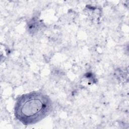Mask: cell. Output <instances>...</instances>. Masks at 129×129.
I'll list each match as a JSON object with an SVG mask.
<instances>
[{
	"instance_id": "obj_1",
	"label": "cell",
	"mask_w": 129,
	"mask_h": 129,
	"mask_svg": "<svg viewBox=\"0 0 129 129\" xmlns=\"http://www.w3.org/2000/svg\"><path fill=\"white\" fill-rule=\"evenodd\" d=\"M52 108V101L48 95L40 91H32L17 98L14 115L23 124L33 125L47 116Z\"/></svg>"
}]
</instances>
